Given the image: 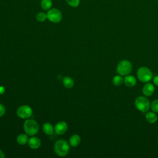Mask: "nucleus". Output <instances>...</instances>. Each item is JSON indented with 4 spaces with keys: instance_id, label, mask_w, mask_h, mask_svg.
Returning <instances> with one entry per match:
<instances>
[{
    "instance_id": "aec40b11",
    "label": "nucleus",
    "mask_w": 158,
    "mask_h": 158,
    "mask_svg": "<svg viewBox=\"0 0 158 158\" xmlns=\"http://www.w3.org/2000/svg\"><path fill=\"white\" fill-rule=\"evenodd\" d=\"M65 1L72 7H77L80 3V0H65Z\"/></svg>"
},
{
    "instance_id": "a211bd4d",
    "label": "nucleus",
    "mask_w": 158,
    "mask_h": 158,
    "mask_svg": "<svg viewBox=\"0 0 158 158\" xmlns=\"http://www.w3.org/2000/svg\"><path fill=\"white\" fill-rule=\"evenodd\" d=\"M112 83L114 84V85L118 86H120L123 83V78L122 76L120 75H115L112 78Z\"/></svg>"
},
{
    "instance_id": "393cba45",
    "label": "nucleus",
    "mask_w": 158,
    "mask_h": 158,
    "mask_svg": "<svg viewBox=\"0 0 158 158\" xmlns=\"http://www.w3.org/2000/svg\"><path fill=\"white\" fill-rule=\"evenodd\" d=\"M5 157L4 152L0 149V158H4Z\"/></svg>"
},
{
    "instance_id": "20e7f679",
    "label": "nucleus",
    "mask_w": 158,
    "mask_h": 158,
    "mask_svg": "<svg viewBox=\"0 0 158 158\" xmlns=\"http://www.w3.org/2000/svg\"><path fill=\"white\" fill-rule=\"evenodd\" d=\"M132 70V64L128 60H122L120 61L117 66V73L122 76L129 75Z\"/></svg>"
},
{
    "instance_id": "5701e85b",
    "label": "nucleus",
    "mask_w": 158,
    "mask_h": 158,
    "mask_svg": "<svg viewBox=\"0 0 158 158\" xmlns=\"http://www.w3.org/2000/svg\"><path fill=\"white\" fill-rule=\"evenodd\" d=\"M153 83L158 86V75L157 76H155L154 78H153Z\"/></svg>"
},
{
    "instance_id": "1a4fd4ad",
    "label": "nucleus",
    "mask_w": 158,
    "mask_h": 158,
    "mask_svg": "<svg viewBox=\"0 0 158 158\" xmlns=\"http://www.w3.org/2000/svg\"><path fill=\"white\" fill-rule=\"evenodd\" d=\"M154 89H154V85L151 83L147 82L143 86L142 91L144 95H145L146 96H150L152 95L153 93H154Z\"/></svg>"
},
{
    "instance_id": "0eeeda50",
    "label": "nucleus",
    "mask_w": 158,
    "mask_h": 158,
    "mask_svg": "<svg viewBox=\"0 0 158 158\" xmlns=\"http://www.w3.org/2000/svg\"><path fill=\"white\" fill-rule=\"evenodd\" d=\"M33 114V110L31 107L27 105H22L17 110V115L19 117L23 119L30 118Z\"/></svg>"
},
{
    "instance_id": "f03ea898",
    "label": "nucleus",
    "mask_w": 158,
    "mask_h": 158,
    "mask_svg": "<svg viewBox=\"0 0 158 158\" xmlns=\"http://www.w3.org/2000/svg\"><path fill=\"white\" fill-rule=\"evenodd\" d=\"M25 133L29 136L36 135L39 130V125L36 121L33 119H27L23 125Z\"/></svg>"
},
{
    "instance_id": "6ab92c4d",
    "label": "nucleus",
    "mask_w": 158,
    "mask_h": 158,
    "mask_svg": "<svg viewBox=\"0 0 158 158\" xmlns=\"http://www.w3.org/2000/svg\"><path fill=\"white\" fill-rule=\"evenodd\" d=\"M47 19V14L44 12H40L36 15V19L40 22H44Z\"/></svg>"
},
{
    "instance_id": "39448f33",
    "label": "nucleus",
    "mask_w": 158,
    "mask_h": 158,
    "mask_svg": "<svg viewBox=\"0 0 158 158\" xmlns=\"http://www.w3.org/2000/svg\"><path fill=\"white\" fill-rule=\"evenodd\" d=\"M135 105L136 109L142 112H146L151 107L149 99L144 96H138L135 100Z\"/></svg>"
},
{
    "instance_id": "dca6fc26",
    "label": "nucleus",
    "mask_w": 158,
    "mask_h": 158,
    "mask_svg": "<svg viewBox=\"0 0 158 158\" xmlns=\"http://www.w3.org/2000/svg\"><path fill=\"white\" fill-rule=\"evenodd\" d=\"M52 5V0H41L40 2L41 7L44 10H48L51 9Z\"/></svg>"
},
{
    "instance_id": "2eb2a0df",
    "label": "nucleus",
    "mask_w": 158,
    "mask_h": 158,
    "mask_svg": "<svg viewBox=\"0 0 158 158\" xmlns=\"http://www.w3.org/2000/svg\"><path fill=\"white\" fill-rule=\"evenodd\" d=\"M62 83L66 88L70 89L73 86L74 81L70 77H65L62 79Z\"/></svg>"
},
{
    "instance_id": "b1692460",
    "label": "nucleus",
    "mask_w": 158,
    "mask_h": 158,
    "mask_svg": "<svg viewBox=\"0 0 158 158\" xmlns=\"http://www.w3.org/2000/svg\"><path fill=\"white\" fill-rule=\"evenodd\" d=\"M4 92H5V88H4V87L2 86H0V94H4Z\"/></svg>"
},
{
    "instance_id": "f257e3e1",
    "label": "nucleus",
    "mask_w": 158,
    "mask_h": 158,
    "mask_svg": "<svg viewBox=\"0 0 158 158\" xmlns=\"http://www.w3.org/2000/svg\"><path fill=\"white\" fill-rule=\"evenodd\" d=\"M54 149L57 155L63 157L69 153L70 144L64 139H59L54 143Z\"/></svg>"
},
{
    "instance_id": "4be33fe9",
    "label": "nucleus",
    "mask_w": 158,
    "mask_h": 158,
    "mask_svg": "<svg viewBox=\"0 0 158 158\" xmlns=\"http://www.w3.org/2000/svg\"><path fill=\"white\" fill-rule=\"evenodd\" d=\"M5 112H6L5 107L2 104L0 103V117L2 116L5 114Z\"/></svg>"
},
{
    "instance_id": "9b49d317",
    "label": "nucleus",
    "mask_w": 158,
    "mask_h": 158,
    "mask_svg": "<svg viewBox=\"0 0 158 158\" xmlns=\"http://www.w3.org/2000/svg\"><path fill=\"white\" fill-rule=\"evenodd\" d=\"M123 83L128 87H133L136 85V80L133 75H128L123 78Z\"/></svg>"
},
{
    "instance_id": "4468645a",
    "label": "nucleus",
    "mask_w": 158,
    "mask_h": 158,
    "mask_svg": "<svg viewBox=\"0 0 158 158\" xmlns=\"http://www.w3.org/2000/svg\"><path fill=\"white\" fill-rule=\"evenodd\" d=\"M43 130L45 134L50 135L53 133L54 128L50 123L46 122V123H44L43 125Z\"/></svg>"
},
{
    "instance_id": "f3484780",
    "label": "nucleus",
    "mask_w": 158,
    "mask_h": 158,
    "mask_svg": "<svg viewBox=\"0 0 158 158\" xmlns=\"http://www.w3.org/2000/svg\"><path fill=\"white\" fill-rule=\"evenodd\" d=\"M28 135L27 134H20L17 137V141L20 145H24L28 143Z\"/></svg>"
},
{
    "instance_id": "423d86ee",
    "label": "nucleus",
    "mask_w": 158,
    "mask_h": 158,
    "mask_svg": "<svg viewBox=\"0 0 158 158\" xmlns=\"http://www.w3.org/2000/svg\"><path fill=\"white\" fill-rule=\"evenodd\" d=\"M47 19L51 22L57 23L61 21L62 14L60 10L56 8H51L47 12Z\"/></svg>"
},
{
    "instance_id": "6e6552de",
    "label": "nucleus",
    "mask_w": 158,
    "mask_h": 158,
    "mask_svg": "<svg viewBox=\"0 0 158 158\" xmlns=\"http://www.w3.org/2000/svg\"><path fill=\"white\" fill-rule=\"evenodd\" d=\"M68 128L67 123L64 121L59 122L54 127V131L56 134L61 135L64 134Z\"/></svg>"
},
{
    "instance_id": "7ed1b4c3",
    "label": "nucleus",
    "mask_w": 158,
    "mask_h": 158,
    "mask_svg": "<svg viewBox=\"0 0 158 158\" xmlns=\"http://www.w3.org/2000/svg\"><path fill=\"white\" fill-rule=\"evenodd\" d=\"M138 80L143 83H147L151 80L153 75L152 71L146 67H141L139 68L136 72Z\"/></svg>"
},
{
    "instance_id": "ddd939ff",
    "label": "nucleus",
    "mask_w": 158,
    "mask_h": 158,
    "mask_svg": "<svg viewBox=\"0 0 158 158\" xmlns=\"http://www.w3.org/2000/svg\"><path fill=\"white\" fill-rule=\"evenodd\" d=\"M145 118L147 122H148L149 123H154L157 120V116L153 111L147 112L146 114Z\"/></svg>"
},
{
    "instance_id": "412c9836",
    "label": "nucleus",
    "mask_w": 158,
    "mask_h": 158,
    "mask_svg": "<svg viewBox=\"0 0 158 158\" xmlns=\"http://www.w3.org/2000/svg\"><path fill=\"white\" fill-rule=\"evenodd\" d=\"M151 109L155 113H158V99L154 100L151 104Z\"/></svg>"
},
{
    "instance_id": "f8f14e48",
    "label": "nucleus",
    "mask_w": 158,
    "mask_h": 158,
    "mask_svg": "<svg viewBox=\"0 0 158 158\" xmlns=\"http://www.w3.org/2000/svg\"><path fill=\"white\" fill-rule=\"evenodd\" d=\"M81 138L78 135H73L69 139V144L72 147H76L80 144Z\"/></svg>"
},
{
    "instance_id": "9d476101",
    "label": "nucleus",
    "mask_w": 158,
    "mask_h": 158,
    "mask_svg": "<svg viewBox=\"0 0 158 158\" xmlns=\"http://www.w3.org/2000/svg\"><path fill=\"white\" fill-rule=\"evenodd\" d=\"M28 144L31 149H36L39 148L41 146V140L38 137L32 136L31 138L28 139Z\"/></svg>"
}]
</instances>
